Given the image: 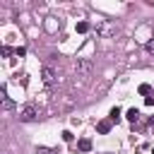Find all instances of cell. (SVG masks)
I'll use <instances>...</instances> for the list:
<instances>
[{
	"label": "cell",
	"instance_id": "8fae6325",
	"mask_svg": "<svg viewBox=\"0 0 154 154\" xmlns=\"http://www.w3.org/2000/svg\"><path fill=\"white\" fill-rule=\"evenodd\" d=\"M63 140H65V142H72V132L65 130V132H63Z\"/></svg>",
	"mask_w": 154,
	"mask_h": 154
},
{
	"label": "cell",
	"instance_id": "7a4b0ae2",
	"mask_svg": "<svg viewBox=\"0 0 154 154\" xmlns=\"http://www.w3.org/2000/svg\"><path fill=\"white\" fill-rule=\"evenodd\" d=\"M41 79H43V84H46V87H51V84L55 82V72H53V67H48V65H46V67L41 70Z\"/></svg>",
	"mask_w": 154,
	"mask_h": 154
},
{
	"label": "cell",
	"instance_id": "30bf717a",
	"mask_svg": "<svg viewBox=\"0 0 154 154\" xmlns=\"http://www.w3.org/2000/svg\"><path fill=\"white\" fill-rule=\"evenodd\" d=\"M77 31H79V34L89 31V24H87V22H77Z\"/></svg>",
	"mask_w": 154,
	"mask_h": 154
},
{
	"label": "cell",
	"instance_id": "7c38bea8",
	"mask_svg": "<svg viewBox=\"0 0 154 154\" xmlns=\"http://www.w3.org/2000/svg\"><path fill=\"white\" fill-rule=\"evenodd\" d=\"M144 48H147V53H154V41H147Z\"/></svg>",
	"mask_w": 154,
	"mask_h": 154
},
{
	"label": "cell",
	"instance_id": "9a60e30c",
	"mask_svg": "<svg viewBox=\"0 0 154 154\" xmlns=\"http://www.w3.org/2000/svg\"><path fill=\"white\" fill-rule=\"evenodd\" d=\"M140 94H149V84H142L140 87Z\"/></svg>",
	"mask_w": 154,
	"mask_h": 154
},
{
	"label": "cell",
	"instance_id": "8992f818",
	"mask_svg": "<svg viewBox=\"0 0 154 154\" xmlns=\"http://www.w3.org/2000/svg\"><path fill=\"white\" fill-rule=\"evenodd\" d=\"M96 130H99V132H101V135H106V132H108V130H111V120H101V123H99V125H96Z\"/></svg>",
	"mask_w": 154,
	"mask_h": 154
},
{
	"label": "cell",
	"instance_id": "277c9868",
	"mask_svg": "<svg viewBox=\"0 0 154 154\" xmlns=\"http://www.w3.org/2000/svg\"><path fill=\"white\" fill-rule=\"evenodd\" d=\"M89 70H91L89 60H77V72H89Z\"/></svg>",
	"mask_w": 154,
	"mask_h": 154
},
{
	"label": "cell",
	"instance_id": "9c48e42d",
	"mask_svg": "<svg viewBox=\"0 0 154 154\" xmlns=\"http://www.w3.org/2000/svg\"><path fill=\"white\" fill-rule=\"evenodd\" d=\"M79 149H82V152H89V149H91V142H89V140H79Z\"/></svg>",
	"mask_w": 154,
	"mask_h": 154
},
{
	"label": "cell",
	"instance_id": "5bb4252c",
	"mask_svg": "<svg viewBox=\"0 0 154 154\" xmlns=\"http://www.w3.org/2000/svg\"><path fill=\"white\" fill-rule=\"evenodd\" d=\"M10 53H12V48H10V46H2V55H5V58H7V55H10Z\"/></svg>",
	"mask_w": 154,
	"mask_h": 154
},
{
	"label": "cell",
	"instance_id": "6da1fadb",
	"mask_svg": "<svg viewBox=\"0 0 154 154\" xmlns=\"http://www.w3.org/2000/svg\"><path fill=\"white\" fill-rule=\"evenodd\" d=\"M36 118H38V108H36L34 103H26V106L19 108V120H22V123H31V120H36Z\"/></svg>",
	"mask_w": 154,
	"mask_h": 154
},
{
	"label": "cell",
	"instance_id": "4fadbf2b",
	"mask_svg": "<svg viewBox=\"0 0 154 154\" xmlns=\"http://www.w3.org/2000/svg\"><path fill=\"white\" fill-rule=\"evenodd\" d=\"M144 103H147V106H154V94H149V96L144 99Z\"/></svg>",
	"mask_w": 154,
	"mask_h": 154
},
{
	"label": "cell",
	"instance_id": "ba28073f",
	"mask_svg": "<svg viewBox=\"0 0 154 154\" xmlns=\"http://www.w3.org/2000/svg\"><path fill=\"white\" fill-rule=\"evenodd\" d=\"M2 108H5V111H7V108H12V101H10V96H7L5 91H2Z\"/></svg>",
	"mask_w": 154,
	"mask_h": 154
},
{
	"label": "cell",
	"instance_id": "3957f363",
	"mask_svg": "<svg viewBox=\"0 0 154 154\" xmlns=\"http://www.w3.org/2000/svg\"><path fill=\"white\" fill-rule=\"evenodd\" d=\"M96 34L111 36V34H116V26H113V24H99V26H96Z\"/></svg>",
	"mask_w": 154,
	"mask_h": 154
},
{
	"label": "cell",
	"instance_id": "5b68a950",
	"mask_svg": "<svg viewBox=\"0 0 154 154\" xmlns=\"http://www.w3.org/2000/svg\"><path fill=\"white\" fill-rule=\"evenodd\" d=\"M125 118H128V120H130V123H137V120H140V111H137V108H130V111H128V116H125Z\"/></svg>",
	"mask_w": 154,
	"mask_h": 154
},
{
	"label": "cell",
	"instance_id": "52a82bcc",
	"mask_svg": "<svg viewBox=\"0 0 154 154\" xmlns=\"http://www.w3.org/2000/svg\"><path fill=\"white\" fill-rule=\"evenodd\" d=\"M108 118H111V123H118V120H120V108H111Z\"/></svg>",
	"mask_w": 154,
	"mask_h": 154
}]
</instances>
